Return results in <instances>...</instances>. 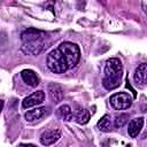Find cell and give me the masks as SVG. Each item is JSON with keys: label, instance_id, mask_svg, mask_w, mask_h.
<instances>
[{"label": "cell", "instance_id": "cell-1", "mask_svg": "<svg viewBox=\"0 0 147 147\" xmlns=\"http://www.w3.org/2000/svg\"><path fill=\"white\" fill-rule=\"evenodd\" d=\"M80 59L79 47L70 41L60 44L46 59L47 68L54 74H63L77 65Z\"/></svg>", "mask_w": 147, "mask_h": 147}, {"label": "cell", "instance_id": "cell-2", "mask_svg": "<svg viewBox=\"0 0 147 147\" xmlns=\"http://www.w3.org/2000/svg\"><path fill=\"white\" fill-rule=\"evenodd\" d=\"M22 52L26 55H38L49 47V38L46 32L37 29H28L21 34Z\"/></svg>", "mask_w": 147, "mask_h": 147}, {"label": "cell", "instance_id": "cell-3", "mask_svg": "<svg viewBox=\"0 0 147 147\" xmlns=\"http://www.w3.org/2000/svg\"><path fill=\"white\" fill-rule=\"evenodd\" d=\"M102 85L106 90H114L121 85L123 77V65L119 59L111 57L106 61Z\"/></svg>", "mask_w": 147, "mask_h": 147}, {"label": "cell", "instance_id": "cell-4", "mask_svg": "<svg viewBox=\"0 0 147 147\" xmlns=\"http://www.w3.org/2000/svg\"><path fill=\"white\" fill-rule=\"evenodd\" d=\"M109 101H110V105L115 109H117V110H125V109L131 107L133 99H132V96L129 93L119 92V93L113 94L110 96Z\"/></svg>", "mask_w": 147, "mask_h": 147}, {"label": "cell", "instance_id": "cell-5", "mask_svg": "<svg viewBox=\"0 0 147 147\" xmlns=\"http://www.w3.org/2000/svg\"><path fill=\"white\" fill-rule=\"evenodd\" d=\"M45 100V92L39 90L33 92L32 94H30L29 96H26L23 101H22V106L23 108H31V107H36L38 105H41Z\"/></svg>", "mask_w": 147, "mask_h": 147}, {"label": "cell", "instance_id": "cell-6", "mask_svg": "<svg viewBox=\"0 0 147 147\" xmlns=\"http://www.w3.org/2000/svg\"><path fill=\"white\" fill-rule=\"evenodd\" d=\"M61 137V131L59 129H52V130H47L44 131L40 136V142L44 146H49L55 144Z\"/></svg>", "mask_w": 147, "mask_h": 147}, {"label": "cell", "instance_id": "cell-7", "mask_svg": "<svg viewBox=\"0 0 147 147\" xmlns=\"http://www.w3.org/2000/svg\"><path fill=\"white\" fill-rule=\"evenodd\" d=\"M48 93H49V96L51 99L55 102V103H59L63 100L64 98V93H63V90L60 85L55 84V83H51L48 85Z\"/></svg>", "mask_w": 147, "mask_h": 147}, {"label": "cell", "instance_id": "cell-8", "mask_svg": "<svg viewBox=\"0 0 147 147\" xmlns=\"http://www.w3.org/2000/svg\"><path fill=\"white\" fill-rule=\"evenodd\" d=\"M142 125H144V118L142 117H137V118H133L130 123H129V127H127V133L131 138H136L141 129H142Z\"/></svg>", "mask_w": 147, "mask_h": 147}, {"label": "cell", "instance_id": "cell-9", "mask_svg": "<svg viewBox=\"0 0 147 147\" xmlns=\"http://www.w3.org/2000/svg\"><path fill=\"white\" fill-rule=\"evenodd\" d=\"M21 77H22L23 82H24L26 85H29V86L34 87V86H37V85L39 84V79H38L37 74H36L33 70H31V69H25V70H23V71L21 72Z\"/></svg>", "mask_w": 147, "mask_h": 147}, {"label": "cell", "instance_id": "cell-10", "mask_svg": "<svg viewBox=\"0 0 147 147\" xmlns=\"http://www.w3.org/2000/svg\"><path fill=\"white\" fill-rule=\"evenodd\" d=\"M133 78L137 84L142 85L146 83V80H147V63H141L136 68Z\"/></svg>", "mask_w": 147, "mask_h": 147}, {"label": "cell", "instance_id": "cell-11", "mask_svg": "<svg viewBox=\"0 0 147 147\" xmlns=\"http://www.w3.org/2000/svg\"><path fill=\"white\" fill-rule=\"evenodd\" d=\"M46 107H39V108H34V109H32V110H28L26 113H25V115H24V117H25V119H26V122H34V121H38V119H40L44 115H45V113H46Z\"/></svg>", "mask_w": 147, "mask_h": 147}, {"label": "cell", "instance_id": "cell-12", "mask_svg": "<svg viewBox=\"0 0 147 147\" xmlns=\"http://www.w3.org/2000/svg\"><path fill=\"white\" fill-rule=\"evenodd\" d=\"M57 115L63 119V121H71L74 118V114H72V110L71 108L68 106V105H63L61 106L59 109H57Z\"/></svg>", "mask_w": 147, "mask_h": 147}, {"label": "cell", "instance_id": "cell-13", "mask_svg": "<svg viewBox=\"0 0 147 147\" xmlns=\"http://www.w3.org/2000/svg\"><path fill=\"white\" fill-rule=\"evenodd\" d=\"M98 127L103 131V132H108L111 130V118L109 115H105L100 118V121L98 122Z\"/></svg>", "mask_w": 147, "mask_h": 147}, {"label": "cell", "instance_id": "cell-14", "mask_svg": "<svg viewBox=\"0 0 147 147\" xmlns=\"http://www.w3.org/2000/svg\"><path fill=\"white\" fill-rule=\"evenodd\" d=\"M90 111L87 109H80L76 115V122L79 124H86L90 121Z\"/></svg>", "mask_w": 147, "mask_h": 147}, {"label": "cell", "instance_id": "cell-15", "mask_svg": "<svg viewBox=\"0 0 147 147\" xmlns=\"http://www.w3.org/2000/svg\"><path fill=\"white\" fill-rule=\"evenodd\" d=\"M127 121H129V115L127 114H121L115 119V126L116 127H122L127 123Z\"/></svg>", "mask_w": 147, "mask_h": 147}, {"label": "cell", "instance_id": "cell-16", "mask_svg": "<svg viewBox=\"0 0 147 147\" xmlns=\"http://www.w3.org/2000/svg\"><path fill=\"white\" fill-rule=\"evenodd\" d=\"M20 147H37V146H34L32 144H21Z\"/></svg>", "mask_w": 147, "mask_h": 147}, {"label": "cell", "instance_id": "cell-17", "mask_svg": "<svg viewBox=\"0 0 147 147\" xmlns=\"http://www.w3.org/2000/svg\"><path fill=\"white\" fill-rule=\"evenodd\" d=\"M142 8H144V13L147 15V5H145V3H142Z\"/></svg>", "mask_w": 147, "mask_h": 147}]
</instances>
